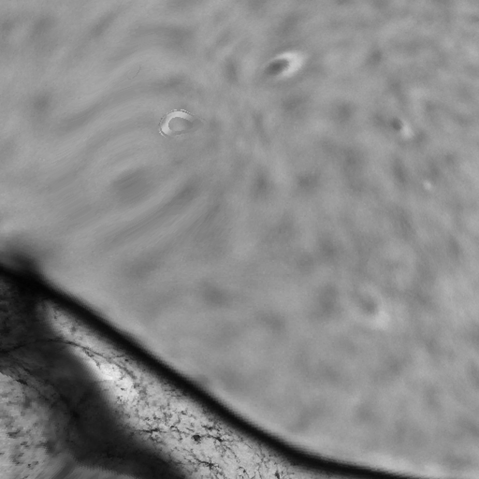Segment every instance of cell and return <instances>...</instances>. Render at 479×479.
I'll return each mask as SVG.
<instances>
[{
    "instance_id": "6da1fadb",
    "label": "cell",
    "mask_w": 479,
    "mask_h": 479,
    "mask_svg": "<svg viewBox=\"0 0 479 479\" xmlns=\"http://www.w3.org/2000/svg\"><path fill=\"white\" fill-rule=\"evenodd\" d=\"M100 373L101 375L104 377L105 380L109 381H115L117 379L121 378V372L120 369L111 363H103L100 365Z\"/></svg>"
}]
</instances>
